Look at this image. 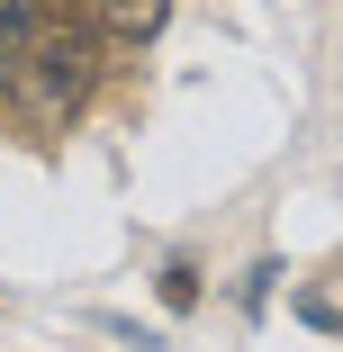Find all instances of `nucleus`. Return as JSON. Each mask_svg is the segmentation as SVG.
Masks as SVG:
<instances>
[{"mask_svg":"<svg viewBox=\"0 0 343 352\" xmlns=\"http://www.w3.org/2000/svg\"><path fill=\"white\" fill-rule=\"evenodd\" d=\"M82 19H91L109 45H154L163 19H172V0H82Z\"/></svg>","mask_w":343,"mask_h":352,"instance_id":"obj_1","label":"nucleus"},{"mask_svg":"<svg viewBox=\"0 0 343 352\" xmlns=\"http://www.w3.org/2000/svg\"><path fill=\"white\" fill-rule=\"evenodd\" d=\"M19 91V0H0V109Z\"/></svg>","mask_w":343,"mask_h":352,"instance_id":"obj_2","label":"nucleus"}]
</instances>
